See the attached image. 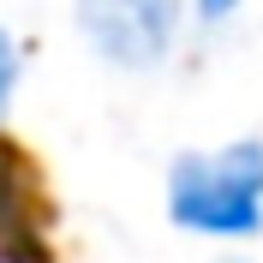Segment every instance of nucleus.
I'll use <instances>...</instances> for the list:
<instances>
[{
  "instance_id": "f03ea898",
  "label": "nucleus",
  "mask_w": 263,
  "mask_h": 263,
  "mask_svg": "<svg viewBox=\"0 0 263 263\" xmlns=\"http://www.w3.org/2000/svg\"><path fill=\"white\" fill-rule=\"evenodd\" d=\"M185 0H78V30L114 66H162L174 54Z\"/></svg>"
},
{
  "instance_id": "7ed1b4c3",
  "label": "nucleus",
  "mask_w": 263,
  "mask_h": 263,
  "mask_svg": "<svg viewBox=\"0 0 263 263\" xmlns=\"http://www.w3.org/2000/svg\"><path fill=\"white\" fill-rule=\"evenodd\" d=\"M30 239V203H24V162L12 149H0V263H36Z\"/></svg>"
},
{
  "instance_id": "39448f33",
  "label": "nucleus",
  "mask_w": 263,
  "mask_h": 263,
  "mask_svg": "<svg viewBox=\"0 0 263 263\" xmlns=\"http://www.w3.org/2000/svg\"><path fill=\"white\" fill-rule=\"evenodd\" d=\"M233 6H239V0H197V12H203V18H228Z\"/></svg>"
},
{
  "instance_id": "f257e3e1",
  "label": "nucleus",
  "mask_w": 263,
  "mask_h": 263,
  "mask_svg": "<svg viewBox=\"0 0 263 263\" xmlns=\"http://www.w3.org/2000/svg\"><path fill=\"white\" fill-rule=\"evenodd\" d=\"M167 210L192 233H257L263 228V144H228L185 156L167 180Z\"/></svg>"
},
{
  "instance_id": "20e7f679",
  "label": "nucleus",
  "mask_w": 263,
  "mask_h": 263,
  "mask_svg": "<svg viewBox=\"0 0 263 263\" xmlns=\"http://www.w3.org/2000/svg\"><path fill=\"white\" fill-rule=\"evenodd\" d=\"M12 84H18V54H12V42H6V30H0V108L12 96Z\"/></svg>"
}]
</instances>
